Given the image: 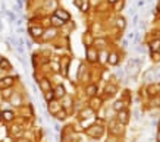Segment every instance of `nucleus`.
I'll use <instances>...</instances> for the list:
<instances>
[{"instance_id": "1", "label": "nucleus", "mask_w": 160, "mask_h": 142, "mask_svg": "<svg viewBox=\"0 0 160 142\" xmlns=\"http://www.w3.org/2000/svg\"><path fill=\"white\" fill-rule=\"evenodd\" d=\"M140 64H141V60H137V59H131L128 62V66H126V72L131 75V76H135L138 69H140Z\"/></svg>"}, {"instance_id": "21", "label": "nucleus", "mask_w": 160, "mask_h": 142, "mask_svg": "<svg viewBox=\"0 0 160 142\" xmlns=\"http://www.w3.org/2000/svg\"><path fill=\"white\" fill-rule=\"evenodd\" d=\"M153 72H156V73H154V79L160 81V68H159V69H156V70H153Z\"/></svg>"}, {"instance_id": "31", "label": "nucleus", "mask_w": 160, "mask_h": 142, "mask_svg": "<svg viewBox=\"0 0 160 142\" xmlns=\"http://www.w3.org/2000/svg\"><path fill=\"white\" fill-rule=\"evenodd\" d=\"M107 142H116V141H115V139H112V138H110V139H109Z\"/></svg>"}, {"instance_id": "16", "label": "nucleus", "mask_w": 160, "mask_h": 142, "mask_svg": "<svg viewBox=\"0 0 160 142\" xmlns=\"http://www.w3.org/2000/svg\"><path fill=\"white\" fill-rule=\"evenodd\" d=\"M146 81H148V82L154 81V72L153 70H148V73L146 75Z\"/></svg>"}, {"instance_id": "34", "label": "nucleus", "mask_w": 160, "mask_h": 142, "mask_svg": "<svg viewBox=\"0 0 160 142\" xmlns=\"http://www.w3.org/2000/svg\"><path fill=\"white\" fill-rule=\"evenodd\" d=\"M21 142H28V141H21Z\"/></svg>"}, {"instance_id": "23", "label": "nucleus", "mask_w": 160, "mask_h": 142, "mask_svg": "<svg viewBox=\"0 0 160 142\" xmlns=\"http://www.w3.org/2000/svg\"><path fill=\"white\" fill-rule=\"evenodd\" d=\"M56 116H58V119H65V117H66V113H65V111H59Z\"/></svg>"}, {"instance_id": "24", "label": "nucleus", "mask_w": 160, "mask_h": 142, "mask_svg": "<svg viewBox=\"0 0 160 142\" xmlns=\"http://www.w3.org/2000/svg\"><path fill=\"white\" fill-rule=\"evenodd\" d=\"M157 47H159V41L156 40V41H153V43H151V49H153V50H156V49H157Z\"/></svg>"}, {"instance_id": "29", "label": "nucleus", "mask_w": 160, "mask_h": 142, "mask_svg": "<svg viewBox=\"0 0 160 142\" xmlns=\"http://www.w3.org/2000/svg\"><path fill=\"white\" fill-rule=\"evenodd\" d=\"M128 38H134V32H129V34H128Z\"/></svg>"}, {"instance_id": "19", "label": "nucleus", "mask_w": 160, "mask_h": 142, "mask_svg": "<svg viewBox=\"0 0 160 142\" xmlns=\"http://www.w3.org/2000/svg\"><path fill=\"white\" fill-rule=\"evenodd\" d=\"M52 22H53L54 25H62L63 22L60 19H59V18H56V16H53V18H52Z\"/></svg>"}, {"instance_id": "2", "label": "nucleus", "mask_w": 160, "mask_h": 142, "mask_svg": "<svg viewBox=\"0 0 160 142\" xmlns=\"http://www.w3.org/2000/svg\"><path fill=\"white\" fill-rule=\"evenodd\" d=\"M87 133L92 138H100L103 135V127L102 126H91L87 130Z\"/></svg>"}, {"instance_id": "13", "label": "nucleus", "mask_w": 160, "mask_h": 142, "mask_svg": "<svg viewBox=\"0 0 160 142\" xmlns=\"http://www.w3.org/2000/svg\"><path fill=\"white\" fill-rule=\"evenodd\" d=\"M119 122H121V123H126V122H128V114H126L125 111L119 113Z\"/></svg>"}, {"instance_id": "3", "label": "nucleus", "mask_w": 160, "mask_h": 142, "mask_svg": "<svg viewBox=\"0 0 160 142\" xmlns=\"http://www.w3.org/2000/svg\"><path fill=\"white\" fill-rule=\"evenodd\" d=\"M56 18H59V19L62 21V22H65V21H69V13L66 12V10H62V9H59L56 10Z\"/></svg>"}, {"instance_id": "36", "label": "nucleus", "mask_w": 160, "mask_h": 142, "mask_svg": "<svg viewBox=\"0 0 160 142\" xmlns=\"http://www.w3.org/2000/svg\"><path fill=\"white\" fill-rule=\"evenodd\" d=\"M148 2H151V0H148Z\"/></svg>"}, {"instance_id": "9", "label": "nucleus", "mask_w": 160, "mask_h": 142, "mask_svg": "<svg viewBox=\"0 0 160 142\" xmlns=\"http://www.w3.org/2000/svg\"><path fill=\"white\" fill-rule=\"evenodd\" d=\"M29 32L34 35V37H38V35L43 34V28H40V26H37V28H35V26H31V28H29Z\"/></svg>"}, {"instance_id": "17", "label": "nucleus", "mask_w": 160, "mask_h": 142, "mask_svg": "<svg viewBox=\"0 0 160 142\" xmlns=\"http://www.w3.org/2000/svg\"><path fill=\"white\" fill-rule=\"evenodd\" d=\"M53 91H47V92H46V100H47V101H52V100H53Z\"/></svg>"}, {"instance_id": "4", "label": "nucleus", "mask_w": 160, "mask_h": 142, "mask_svg": "<svg viewBox=\"0 0 160 142\" xmlns=\"http://www.w3.org/2000/svg\"><path fill=\"white\" fill-rule=\"evenodd\" d=\"M53 95L56 98L65 97V88H63V85H58V87H56V89L53 91Z\"/></svg>"}, {"instance_id": "15", "label": "nucleus", "mask_w": 160, "mask_h": 142, "mask_svg": "<svg viewBox=\"0 0 160 142\" xmlns=\"http://www.w3.org/2000/svg\"><path fill=\"white\" fill-rule=\"evenodd\" d=\"M113 107H115V110H118V111H121L122 108L125 107V104L122 103V101H116V103L113 104Z\"/></svg>"}, {"instance_id": "26", "label": "nucleus", "mask_w": 160, "mask_h": 142, "mask_svg": "<svg viewBox=\"0 0 160 142\" xmlns=\"http://www.w3.org/2000/svg\"><path fill=\"white\" fill-rule=\"evenodd\" d=\"M137 51H138V53H144V51H146V50H144V49H142V47H141V45H140V47H138V49H137Z\"/></svg>"}, {"instance_id": "5", "label": "nucleus", "mask_w": 160, "mask_h": 142, "mask_svg": "<svg viewBox=\"0 0 160 142\" xmlns=\"http://www.w3.org/2000/svg\"><path fill=\"white\" fill-rule=\"evenodd\" d=\"M10 85H13V78H10V76L0 81V88H8Z\"/></svg>"}, {"instance_id": "25", "label": "nucleus", "mask_w": 160, "mask_h": 142, "mask_svg": "<svg viewBox=\"0 0 160 142\" xmlns=\"http://www.w3.org/2000/svg\"><path fill=\"white\" fill-rule=\"evenodd\" d=\"M140 28L141 30H144V28H146V21H141L140 22Z\"/></svg>"}, {"instance_id": "30", "label": "nucleus", "mask_w": 160, "mask_h": 142, "mask_svg": "<svg viewBox=\"0 0 160 142\" xmlns=\"http://www.w3.org/2000/svg\"><path fill=\"white\" fill-rule=\"evenodd\" d=\"M3 30V25H2V21H0V31Z\"/></svg>"}, {"instance_id": "27", "label": "nucleus", "mask_w": 160, "mask_h": 142, "mask_svg": "<svg viewBox=\"0 0 160 142\" xmlns=\"http://www.w3.org/2000/svg\"><path fill=\"white\" fill-rule=\"evenodd\" d=\"M138 6H140V7L141 6H144V0H140V2H138Z\"/></svg>"}, {"instance_id": "28", "label": "nucleus", "mask_w": 160, "mask_h": 142, "mask_svg": "<svg viewBox=\"0 0 160 142\" xmlns=\"http://www.w3.org/2000/svg\"><path fill=\"white\" fill-rule=\"evenodd\" d=\"M132 22H134V25H137V22H138V16H135V18H134V21H132Z\"/></svg>"}, {"instance_id": "33", "label": "nucleus", "mask_w": 160, "mask_h": 142, "mask_svg": "<svg viewBox=\"0 0 160 142\" xmlns=\"http://www.w3.org/2000/svg\"><path fill=\"white\" fill-rule=\"evenodd\" d=\"M0 120H2V113H0Z\"/></svg>"}, {"instance_id": "7", "label": "nucleus", "mask_w": 160, "mask_h": 142, "mask_svg": "<svg viewBox=\"0 0 160 142\" xmlns=\"http://www.w3.org/2000/svg\"><path fill=\"white\" fill-rule=\"evenodd\" d=\"M68 64H69V59L68 57H63L62 59V75H68Z\"/></svg>"}, {"instance_id": "18", "label": "nucleus", "mask_w": 160, "mask_h": 142, "mask_svg": "<svg viewBox=\"0 0 160 142\" xmlns=\"http://www.w3.org/2000/svg\"><path fill=\"white\" fill-rule=\"evenodd\" d=\"M6 15L9 16V21H10V22H15V19H16V16H15L13 12H6Z\"/></svg>"}, {"instance_id": "8", "label": "nucleus", "mask_w": 160, "mask_h": 142, "mask_svg": "<svg viewBox=\"0 0 160 142\" xmlns=\"http://www.w3.org/2000/svg\"><path fill=\"white\" fill-rule=\"evenodd\" d=\"M2 117L5 119L6 122H10V120H13V111H10V110H5V111L2 113Z\"/></svg>"}, {"instance_id": "32", "label": "nucleus", "mask_w": 160, "mask_h": 142, "mask_svg": "<svg viewBox=\"0 0 160 142\" xmlns=\"http://www.w3.org/2000/svg\"><path fill=\"white\" fill-rule=\"evenodd\" d=\"M2 60H3V57H2V56H0V63H2Z\"/></svg>"}, {"instance_id": "11", "label": "nucleus", "mask_w": 160, "mask_h": 142, "mask_svg": "<svg viewBox=\"0 0 160 142\" xmlns=\"http://www.w3.org/2000/svg\"><path fill=\"white\" fill-rule=\"evenodd\" d=\"M49 107H50V111H52V113H56V111L59 110V107H60V106H59L58 103H53V101H50Z\"/></svg>"}, {"instance_id": "14", "label": "nucleus", "mask_w": 160, "mask_h": 142, "mask_svg": "<svg viewBox=\"0 0 160 142\" xmlns=\"http://www.w3.org/2000/svg\"><path fill=\"white\" fill-rule=\"evenodd\" d=\"M109 63H110V64H116L118 63V56L115 53L109 56Z\"/></svg>"}, {"instance_id": "6", "label": "nucleus", "mask_w": 160, "mask_h": 142, "mask_svg": "<svg viewBox=\"0 0 160 142\" xmlns=\"http://www.w3.org/2000/svg\"><path fill=\"white\" fill-rule=\"evenodd\" d=\"M87 59L90 60V62H96V60H97V51H96V50H92V49H90L87 51Z\"/></svg>"}, {"instance_id": "22", "label": "nucleus", "mask_w": 160, "mask_h": 142, "mask_svg": "<svg viewBox=\"0 0 160 142\" xmlns=\"http://www.w3.org/2000/svg\"><path fill=\"white\" fill-rule=\"evenodd\" d=\"M118 25H119L121 28H125V21L122 19V18H119V19H118Z\"/></svg>"}, {"instance_id": "10", "label": "nucleus", "mask_w": 160, "mask_h": 142, "mask_svg": "<svg viewBox=\"0 0 160 142\" xmlns=\"http://www.w3.org/2000/svg\"><path fill=\"white\" fill-rule=\"evenodd\" d=\"M41 89H43L44 92L52 91V89H50V82L47 81V79H41Z\"/></svg>"}, {"instance_id": "12", "label": "nucleus", "mask_w": 160, "mask_h": 142, "mask_svg": "<svg viewBox=\"0 0 160 142\" xmlns=\"http://www.w3.org/2000/svg\"><path fill=\"white\" fill-rule=\"evenodd\" d=\"M96 91H97V87H96V85H91L90 88H87V94L90 97H92V95L96 94Z\"/></svg>"}, {"instance_id": "20", "label": "nucleus", "mask_w": 160, "mask_h": 142, "mask_svg": "<svg viewBox=\"0 0 160 142\" xmlns=\"http://www.w3.org/2000/svg\"><path fill=\"white\" fill-rule=\"evenodd\" d=\"M0 66H2V68H5V69H9V68H10V64L8 63V60H5V59L2 60V63H0Z\"/></svg>"}, {"instance_id": "35", "label": "nucleus", "mask_w": 160, "mask_h": 142, "mask_svg": "<svg viewBox=\"0 0 160 142\" xmlns=\"http://www.w3.org/2000/svg\"><path fill=\"white\" fill-rule=\"evenodd\" d=\"M109 2H115V0H109Z\"/></svg>"}]
</instances>
